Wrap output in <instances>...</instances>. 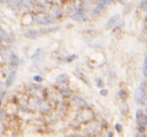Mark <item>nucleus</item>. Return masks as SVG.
I'll list each match as a JSON object with an SVG mask.
<instances>
[{
  "mask_svg": "<svg viewBox=\"0 0 147 137\" xmlns=\"http://www.w3.org/2000/svg\"><path fill=\"white\" fill-rule=\"evenodd\" d=\"M23 34H24V36L26 37V38L35 39V38H37V36H38V31L35 30V29H28V30L25 31Z\"/></svg>",
  "mask_w": 147,
  "mask_h": 137,
  "instance_id": "nucleus-8",
  "label": "nucleus"
},
{
  "mask_svg": "<svg viewBox=\"0 0 147 137\" xmlns=\"http://www.w3.org/2000/svg\"><path fill=\"white\" fill-rule=\"evenodd\" d=\"M100 94L102 95V96H105V95L107 94V90H106V89H102V90H101V92H100Z\"/></svg>",
  "mask_w": 147,
  "mask_h": 137,
  "instance_id": "nucleus-25",
  "label": "nucleus"
},
{
  "mask_svg": "<svg viewBox=\"0 0 147 137\" xmlns=\"http://www.w3.org/2000/svg\"><path fill=\"white\" fill-rule=\"evenodd\" d=\"M95 83H96V86L99 87V88H103L105 85L104 80L102 78H96L95 79Z\"/></svg>",
  "mask_w": 147,
  "mask_h": 137,
  "instance_id": "nucleus-14",
  "label": "nucleus"
},
{
  "mask_svg": "<svg viewBox=\"0 0 147 137\" xmlns=\"http://www.w3.org/2000/svg\"><path fill=\"white\" fill-rule=\"evenodd\" d=\"M15 78H16V72L15 71H12V72L9 73V75L6 78V82H5V86L6 87H10L12 86V84L14 83Z\"/></svg>",
  "mask_w": 147,
  "mask_h": 137,
  "instance_id": "nucleus-7",
  "label": "nucleus"
},
{
  "mask_svg": "<svg viewBox=\"0 0 147 137\" xmlns=\"http://www.w3.org/2000/svg\"><path fill=\"white\" fill-rule=\"evenodd\" d=\"M145 111L147 112V103H146V107H145Z\"/></svg>",
  "mask_w": 147,
  "mask_h": 137,
  "instance_id": "nucleus-30",
  "label": "nucleus"
},
{
  "mask_svg": "<svg viewBox=\"0 0 147 137\" xmlns=\"http://www.w3.org/2000/svg\"><path fill=\"white\" fill-rule=\"evenodd\" d=\"M5 2V0H0V3H4Z\"/></svg>",
  "mask_w": 147,
  "mask_h": 137,
  "instance_id": "nucleus-28",
  "label": "nucleus"
},
{
  "mask_svg": "<svg viewBox=\"0 0 147 137\" xmlns=\"http://www.w3.org/2000/svg\"><path fill=\"white\" fill-rule=\"evenodd\" d=\"M108 137H113V134H112V132H111V131H109V132H108Z\"/></svg>",
  "mask_w": 147,
  "mask_h": 137,
  "instance_id": "nucleus-26",
  "label": "nucleus"
},
{
  "mask_svg": "<svg viewBox=\"0 0 147 137\" xmlns=\"http://www.w3.org/2000/svg\"><path fill=\"white\" fill-rule=\"evenodd\" d=\"M119 20H120V15H119V14L113 15V16L110 17V18H109V20L107 21L106 27H107V28H112L113 26H115V25L118 23Z\"/></svg>",
  "mask_w": 147,
  "mask_h": 137,
  "instance_id": "nucleus-6",
  "label": "nucleus"
},
{
  "mask_svg": "<svg viewBox=\"0 0 147 137\" xmlns=\"http://www.w3.org/2000/svg\"><path fill=\"white\" fill-rule=\"evenodd\" d=\"M69 76H67V74H61L59 76L57 77V79H55V82L57 83V84H67V83H69Z\"/></svg>",
  "mask_w": 147,
  "mask_h": 137,
  "instance_id": "nucleus-9",
  "label": "nucleus"
},
{
  "mask_svg": "<svg viewBox=\"0 0 147 137\" xmlns=\"http://www.w3.org/2000/svg\"><path fill=\"white\" fill-rule=\"evenodd\" d=\"M146 21H147V16H146Z\"/></svg>",
  "mask_w": 147,
  "mask_h": 137,
  "instance_id": "nucleus-33",
  "label": "nucleus"
},
{
  "mask_svg": "<svg viewBox=\"0 0 147 137\" xmlns=\"http://www.w3.org/2000/svg\"><path fill=\"white\" fill-rule=\"evenodd\" d=\"M35 21H36L38 24L41 25H47V24H51V23H53L55 21V18L53 17V18H49V17H45V16H39L35 18Z\"/></svg>",
  "mask_w": 147,
  "mask_h": 137,
  "instance_id": "nucleus-5",
  "label": "nucleus"
},
{
  "mask_svg": "<svg viewBox=\"0 0 147 137\" xmlns=\"http://www.w3.org/2000/svg\"><path fill=\"white\" fill-rule=\"evenodd\" d=\"M2 40H3V37H2V35H1V33H0V43H1Z\"/></svg>",
  "mask_w": 147,
  "mask_h": 137,
  "instance_id": "nucleus-27",
  "label": "nucleus"
},
{
  "mask_svg": "<svg viewBox=\"0 0 147 137\" xmlns=\"http://www.w3.org/2000/svg\"><path fill=\"white\" fill-rule=\"evenodd\" d=\"M146 88H147V83H146Z\"/></svg>",
  "mask_w": 147,
  "mask_h": 137,
  "instance_id": "nucleus-32",
  "label": "nucleus"
},
{
  "mask_svg": "<svg viewBox=\"0 0 147 137\" xmlns=\"http://www.w3.org/2000/svg\"><path fill=\"white\" fill-rule=\"evenodd\" d=\"M33 80H34L35 82H37V83L42 82V78H41L40 76H34V77H33Z\"/></svg>",
  "mask_w": 147,
  "mask_h": 137,
  "instance_id": "nucleus-20",
  "label": "nucleus"
},
{
  "mask_svg": "<svg viewBox=\"0 0 147 137\" xmlns=\"http://www.w3.org/2000/svg\"><path fill=\"white\" fill-rule=\"evenodd\" d=\"M136 121L139 125H146L147 124V114H144L142 110L138 109L136 111Z\"/></svg>",
  "mask_w": 147,
  "mask_h": 137,
  "instance_id": "nucleus-4",
  "label": "nucleus"
},
{
  "mask_svg": "<svg viewBox=\"0 0 147 137\" xmlns=\"http://www.w3.org/2000/svg\"><path fill=\"white\" fill-rule=\"evenodd\" d=\"M76 57H77V55H71V57H67V59H65V61H74V59H76Z\"/></svg>",
  "mask_w": 147,
  "mask_h": 137,
  "instance_id": "nucleus-22",
  "label": "nucleus"
},
{
  "mask_svg": "<svg viewBox=\"0 0 147 137\" xmlns=\"http://www.w3.org/2000/svg\"><path fill=\"white\" fill-rule=\"evenodd\" d=\"M143 137H147V135H144V136H143Z\"/></svg>",
  "mask_w": 147,
  "mask_h": 137,
  "instance_id": "nucleus-31",
  "label": "nucleus"
},
{
  "mask_svg": "<svg viewBox=\"0 0 147 137\" xmlns=\"http://www.w3.org/2000/svg\"><path fill=\"white\" fill-rule=\"evenodd\" d=\"M59 27H55V26H53V27H47V28H41L40 29V32L41 33H47V32H51V31H53V30H55V29H57Z\"/></svg>",
  "mask_w": 147,
  "mask_h": 137,
  "instance_id": "nucleus-15",
  "label": "nucleus"
},
{
  "mask_svg": "<svg viewBox=\"0 0 147 137\" xmlns=\"http://www.w3.org/2000/svg\"><path fill=\"white\" fill-rule=\"evenodd\" d=\"M139 7H140L142 10L147 11V0H143V1H141L140 4H139Z\"/></svg>",
  "mask_w": 147,
  "mask_h": 137,
  "instance_id": "nucleus-17",
  "label": "nucleus"
},
{
  "mask_svg": "<svg viewBox=\"0 0 147 137\" xmlns=\"http://www.w3.org/2000/svg\"><path fill=\"white\" fill-rule=\"evenodd\" d=\"M119 95H120V97L122 99H126V97H127V93H126V91H125V90H120Z\"/></svg>",
  "mask_w": 147,
  "mask_h": 137,
  "instance_id": "nucleus-18",
  "label": "nucleus"
},
{
  "mask_svg": "<svg viewBox=\"0 0 147 137\" xmlns=\"http://www.w3.org/2000/svg\"><path fill=\"white\" fill-rule=\"evenodd\" d=\"M100 1H101L100 3H102V4H104L105 6H106V5L111 4V3L113 2V0H100Z\"/></svg>",
  "mask_w": 147,
  "mask_h": 137,
  "instance_id": "nucleus-19",
  "label": "nucleus"
},
{
  "mask_svg": "<svg viewBox=\"0 0 147 137\" xmlns=\"http://www.w3.org/2000/svg\"><path fill=\"white\" fill-rule=\"evenodd\" d=\"M71 19L76 21H85L87 19V15H86V11L83 7L79 8L76 12L71 15Z\"/></svg>",
  "mask_w": 147,
  "mask_h": 137,
  "instance_id": "nucleus-1",
  "label": "nucleus"
},
{
  "mask_svg": "<svg viewBox=\"0 0 147 137\" xmlns=\"http://www.w3.org/2000/svg\"><path fill=\"white\" fill-rule=\"evenodd\" d=\"M104 8H105V5L102 4V3H99V4L96 5V7L94 8V10H93V13H95V14L101 13L103 10H104Z\"/></svg>",
  "mask_w": 147,
  "mask_h": 137,
  "instance_id": "nucleus-12",
  "label": "nucleus"
},
{
  "mask_svg": "<svg viewBox=\"0 0 147 137\" xmlns=\"http://www.w3.org/2000/svg\"><path fill=\"white\" fill-rule=\"evenodd\" d=\"M73 101H74V103L77 105V106L80 107V108H82V109H89V107H90V106H89V104H88V102H87L84 98L78 96V95H74V96H73Z\"/></svg>",
  "mask_w": 147,
  "mask_h": 137,
  "instance_id": "nucleus-2",
  "label": "nucleus"
},
{
  "mask_svg": "<svg viewBox=\"0 0 147 137\" xmlns=\"http://www.w3.org/2000/svg\"><path fill=\"white\" fill-rule=\"evenodd\" d=\"M139 132H144L145 131V127L144 125H139Z\"/></svg>",
  "mask_w": 147,
  "mask_h": 137,
  "instance_id": "nucleus-24",
  "label": "nucleus"
},
{
  "mask_svg": "<svg viewBox=\"0 0 147 137\" xmlns=\"http://www.w3.org/2000/svg\"><path fill=\"white\" fill-rule=\"evenodd\" d=\"M115 129H116L117 132H121V131H122V126H121L120 124H118V123H117V124L115 125Z\"/></svg>",
  "mask_w": 147,
  "mask_h": 137,
  "instance_id": "nucleus-21",
  "label": "nucleus"
},
{
  "mask_svg": "<svg viewBox=\"0 0 147 137\" xmlns=\"http://www.w3.org/2000/svg\"><path fill=\"white\" fill-rule=\"evenodd\" d=\"M144 90H145V89H144V84H142L136 91H135V93H134L135 102H136L138 105L140 104V103H142V100H143V98H144V93H145Z\"/></svg>",
  "mask_w": 147,
  "mask_h": 137,
  "instance_id": "nucleus-3",
  "label": "nucleus"
},
{
  "mask_svg": "<svg viewBox=\"0 0 147 137\" xmlns=\"http://www.w3.org/2000/svg\"><path fill=\"white\" fill-rule=\"evenodd\" d=\"M10 63L13 67H17L19 65V57L14 53H10Z\"/></svg>",
  "mask_w": 147,
  "mask_h": 137,
  "instance_id": "nucleus-11",
  "label": "nucleus"
},
{
  "mask_svg": "<svg viewBox=\"0 0 147 137\" xmlns=\"http://www.w3.org/2000/svg\"><path fill=\"white\" fill-rule=\"evenodd\" d=\"M61 93L65 97H69V96H71V90H69V89H67V88H65V87H63V88H61Z\"/></svg>",
  "mask_w": 147,
  "mask_h": 137,
  "instance_id": "nucleus-13",
  "label": "nucleus"
},
{
  "mask_svg": "<svg viewBox=\"0 0 147 137\" xmlns=\"http://www.w3.org/2000/svg\"><path fill=\"white\" fill-rule=\"evenodd\" d=\"M31 59H32L33 61H36L37 59L38 61H42L43 59H45V53L41 51L40 49H37L36 53L31 57Z\"/></svg>",
  "mask_w": 147,
  "mask_h": 137,
  "instance_id": "nucleus-10",
  "label": "nucleus"
},
{
  "mask_svg": "<svg viewBox=\"0 0 147 137\" xmlns=\"http://www.w3.org/2000/svg\"><path fill=\"white\" fill-rule=\"evenodd\" d=\"M71 137H81V136H78V135H73V136H71Z\"/></svg>",
  "mask_w": 147,
  "mask_h": 137,
  "instance_id": "nucleus-29",
  "label": "nucleus"
},
{
  "mask_svg": "<svg viewBox=\"0 0 147 137\" xmlns=\"http://www.w3.org/2000/svg\"><path fill=\"white\" fill-rule=\"evenodd\" d=\"M142 71H143V75L146 77L147 76V57H145V59H144V63H143Z\"/></svg>",
  "mask_w": 147,
  "mask_h": 137,
  "instance_id": "nucleus-16",
  "label": "nucleus"
},
{
  "mask_svg": "<svg viewBox=\"0 0 147 137\" xmlns=\"http://www.w3.org/2000/svg\"><path fill=\"white\" fill-rule=\"evenodd\" d=\"M5 94H6V92H5V91H3V90H2V92H0V103L2 102V99L4 98Z\"/></svg>",
  "mask_w": 147,
  "mask_h": 137,
  "instance_id": "nucleus-23",
  "label": "nucleus"
}]
</instances>
